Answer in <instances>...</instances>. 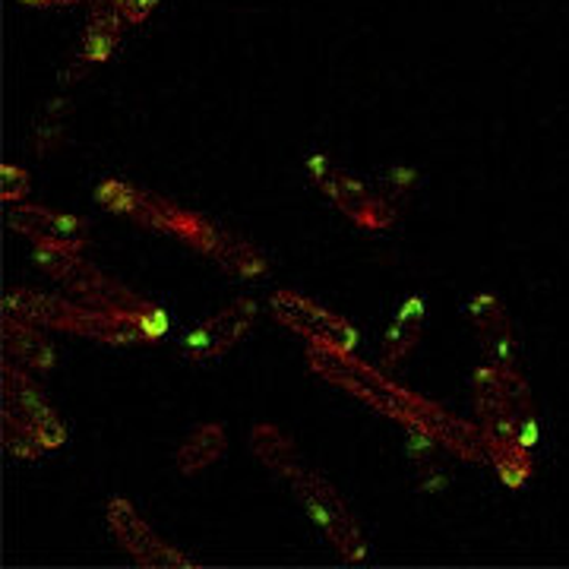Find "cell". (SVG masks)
Listing matches in <instances>:
<instances>
[{"label":"cell","mask_w":569,"mask_h":569,"mask_svg":"<svg viewBox=\"0 0 569 569\" xmlns=\"http://www.w3.org/2000/svg\"><path fill=\"white\" fill-rule=\"evenodd\" d=\"M307 361L326 383L346 389L358 402H365L367 408H373L377 415L402 425L406 430H421V433L437 437L456 459L475 462V466L488 462L481 427L468 425L462 418L449 415L443 406L421 399L418 392L389 380L383 367H370L351 355L326 351V348H307Z\"/></svg>","instance_id":"cell-1"},{"label":"cell","mask_w":569,"mask_h":569,"mask_svg":"<svg viewBox=\"0 0 569 569\" xmlns=\"http://www.w3.org/2000/svg\"><path fill=\"white\" fill-rule=\"evenodd\" d=\"M7 224L36 247L82 250L89 244V222L70 212L32 203H7Z\"/></svg>","instance_id":"cell-12"},{"label":"cell","mask_w":569,"mask_h":569,"mask_svg":"<svg viewBox=\"0 0 569 569\" xmlns=\"http://www.w3.org/2000/svg\"><path fill=\"white\" fill-rule=\"evenodd\" d=\"M406 459L415 468V478H418V488L425 493H443L452 485V471H449V452L437 437L421 433V430H406Z\"/></svg>","instance_id":"cell-17"},{"label":"cell","mask_w":569,"mask_h":569,"mask_svg":"<svg viewBox=\"0 0 569 569\" xmlns=\"http://www.w3.org/2000/svg\"><path fill=\"white\" fill-rule=\"evenodd\" d=\"M156 7H159V0H123L121 3L123 17H127L130 26H140V22L149 20Z\"/></svg>","instance_id":"cell-23"},{"label":"cell","mask_w":569,"mask_h":569,"mask_svg":"<svg viewBox=\"0 0 569 569\" xmlns=\"http://www.w3.org/2000/svg\"><path fill=\"white\" fill-rule=\"evenodd\" d=\"M63 111H67V99H54L39 114V123H36V149H39V156H44L48 149H54L58 140H61V127L63 118H67Z\"/></svg>","instance_id":"cell-21"},{"label":"cell","mask_w":569,"mask_h":569,"mask_svg":"<svg viewBox=\"0 0 569 569\" xmlns=\"http://www.w3.org/2000/svg\"><path fill=\"white\" fill-rule=\"evenodd\" d=\"M269 307H272L276 320L288 326L291 332H298L301 339H307L310 348L355 355L361 336H358V329L348 323L342 313L317 305L313 298H305L301 291H276L269 298Z\"/></svg>","instance_id":"cell-8"},{"label":"cell","mask_w":569,"mask_h":569,"mask_svg":"<svg viewBox=\"0 0 569 569\" xmlns=\"http://www.w3.org/2000/svg\"><path fill=\"white\" fill-rule=\"evenodd\" d=\"M250 449L257 452V459L269 471H276L291 488L295 500L305 507L310 522L323 531V538L336 548V553L348 563H365L367 538L355 512L346 507L339 490L332 488L317 468L307 466L298 447L291 443V437L282 433L279 427L257 425L250 430Z\"/></svg>","instance_id":"cell-3"},{"label":"cell","mask_w":569,"mask_h":569,"mask_svg":"<svg viewBox=\"0 0 569 569\" xmlns=\"http://www.w3.org/2000/svg\"><path fill=\"white\" fill-rule=\"evenodd\" d=\"M212 260L222 266L224 272L238 276V279H260V276H266V269H269L263 250H257L250 241L231 234V231H224L222 244L212 253Z\"/></svg>","instance_id":"cell-19"},{"label":"cell","mask_w":569,"mask_h":569,"mask_svg":"<svg viewBox=\"0 0 569 569\" xmlns=\"http://www.w3.org/2000/svg\"><path fill=\"white\" fill-rule=\"evenodd\" d=\"M36 263L41 272H48L58 284L70 291V298H77L82 305L111 310V313H142L152 310L156 305L142 301L140 295H133L127 284L111 279L99 266L86 263L80 250H61V247H36Z\"/></svg>","instance_id":"cell-6"},{"label":"cell","mask_w":569,"mask_h":569,"mask_svg":"<svg viewBox=\"0 0 569 569\" xmlns=\"http://www.w3.org/2000/svg\"><path fill=\"white\" fill-rule=\"evenodd\" d=\"M425 298H421V295H411V298H406V301L399 305L396 317H392L387 326V336H383V342H380V365H383V370H396V367L402 365L408 355L415 351L421 332H425Z\"/></svg>","instance_id":"cell-16"},{"label":"cell","mask_w":569,"mask_h":569,"mask_svg":"<svg viewBox=\"0 0 569 569\" xmlns=\"http://www.w3.org/2000/svg\"><path fill=\"white\" fill-rule=\"evenodd\" d=\"M257 323V301L253 298H234L231 305L216 310L209 320L193 326L181 342L183 361L190 365H212L224 358L231 348L244 339Z\"/></svg>","instance_id":"cell-9"},{"label":"cell","mask_w":569,"mask_h":569,"mask_svg":"<svg viewBox=\"0 0 569 569\" xmlns=\"http://www.w3.org/2000/svg\"><path fill=\"white\" fill-rule=\"evenodd\" d=\"M29 10H58V7H73V3H89V0H17Z\"/></svg>","instance_id":"cell-24"},{"label":"cell","mask_w":569,"mask_h":569,"mask_svg":"<svg viewBox=\"0 0 569 569\" xmlns=\"http://www.w3.org/2000/svg\"><path fill=\"white\" fill-rule=\"evenodd\" d=\"M415 183H418V171H415L411 164H389V168H383V171L373 178V190H377L387 203L396 206L415 190Z\"/></svg>","instance_id":"cell-20"},{"label":"cell","mask_w":569,"mask_h":569,"mask_svg":"<svg viewBox=\"0 0 569 569\" xmlns=\"http://www.w3.org/2000/svg\"><path fill=\"white\" fill-rule=\"evenodd\" d=\"M127 26L130 22H127L123 10L114 0H89V17H86V26H82L80 44H77L73 58L61 70V86L80 82L89 70H96L99 63L108 61L114 54V48L121 44Z\"/></svg>","instance_id":"cell-11"},{"label":"cell","mask_w":569,"mask_h":569,"mask_svg":"<svg viewBox=\"0 0 569 569\" xmlns=\"http://www.w3.org/2000/svg\"><path fill=\"white\" fill-rule=\"evenodd\" d=\"M29 187H32V178H29L26 168H20V164H3L0 168V200L3 203H20V200H26Z\"/></svg>","instance_id":"cell-22"},{"label":"cell","mask_w":569,"mask_h":569,"mask_svg":"<svg viewBox=\"0 0 569 569\" xmlns=\"http://www.w3.org/2000/svg\"><path fill=\"white\" fill-rule=\"evenodd\" d=\"M3 313L20 317L41 329L82 336L102 346H149L168 332V313L162 307H152L142 313H111V310L82 305L77 298L29 291V288H10L3 295Z\"/></svg>","instance_id":"cell-4"},{"label":"cell","mask_w":569,"mask_h":569,"mask_svg":"<svg viewBox=\"0 0 569 569\" xmlns=\"http://www.w3.org/2000/svg\"><path fill=\"white\" fill-rule=\"evenodd\" d=\"M228 437H224L222 425H200L193 427L181 440V447L174 452V466L181 475H200L209 466H216L222 459Z\"/></svg>","instance_id":"cell-18"},{"label":"cell","mask_w":569,"mask_h":569,"mask_svg":"<svg viewBox=\"0 0 569 569\" xmlns=\"http://www.w3.org/2000/svg\"><path fill=\"white\" fill-rule=\"evenodd\" d=\"M96 203L108 212H114V216H121V219L149 228V231H159V234H168L171 209H174V203H168V200L142 190V187L121 181V178H104L96 187Z\"/></svg>","instance_id":"cell-14"},{"label":"cell","mask_w":569,"mask_h":569,"mask_svg":"<svg viewBox=\"0 0 569 569\" xmlns=\"http://www.w3.org/2000/svg\"><path fill=\"white\" fill-rule=\"evenodd\" d=\"M466 317L475 329V336H478V346L485 351L488 365L503 370V373H522L519 351H516V332L509 323L507 307L500 305L493 295L481 291L466 305Z\"/></svg>","instance_id":"cell-13"},{"label":"cell","mask_w":569,"mask_h":569,"mask_svg":"<svg viewBox=\"0 0 569 569\" xmlns=\"http://www.w3.org/2000/svg\"><path fill=\"white\" fill-rule=\"evenodd\" d=\"M471 402L488 462L507 488L522 490L535 475L538 447V411L526 373H503L490 365L478 367L471 377Z\"/></svg>","instance_id":"cell-2"},{"label":"cell","mask_w":569,"mask_h":569,"mask_svg":"<svg viewBox=\"0 0 569 569\" xmlns=\"http://www.w3.org/2000/svg\"><path fill=\"white\" fill-rule=\"evenodd\" d=\"M3 447L20 459H41L48 452H58L67 443V427L58 411L44 399L29 370L3 361Z\"/></svg>","instance_id":"cell-5"},{"label":"cell","mask_w":569,"mask_h":569,"mask_svg":"<svg viewBox=\"0 0 569 569\" xmlns=\"http://www.w3.org/2000/svg\"><path fill=\"white\" fill-rule=\"evenodd\" d=\"M0 332H3V355H7L13 365L26 367V370H36V373H44V370H51L54 361H58L54 346L44 339L41 326L26 323L20 317L3 313Z\"/></svg>","instance_id":"cell-15"},{"label":"cell","mask_w":569,"mask_h":569,"mask_svg":"<svg viewBox=\"0 0 569 569\" xmlns=\"http://www.w3.org/2000/svg\"><path fill=\"white\" fill-rule=\"evenodd\" d=\"M108 529H111V535L118 538V545H121L140 567H193V560H190L187 553H181L178 548H171L159 531H152V526H149L140 512L133 509V503H127L123 497L108 500Z\"/></svg>","instance_id":"cell-10"},{"label":"cell","mask_w":569,"mask_h":569,"mask_svg":"<svg viewBox=\"0 0 569 569\" xmlns=\"http://www.w3.org/2000/svg\"><path fill=\"white\" fill-rule=\"evenodd\" d=\"M307 178L323 193L329 203L336 206L346 219L367 228V231H387L396 222V206L387 203L373 187H367L361 178H355L342 164H336L323 152L307 156Z\"/></svg>","instance_id":"cell-7"}]
</instances>
